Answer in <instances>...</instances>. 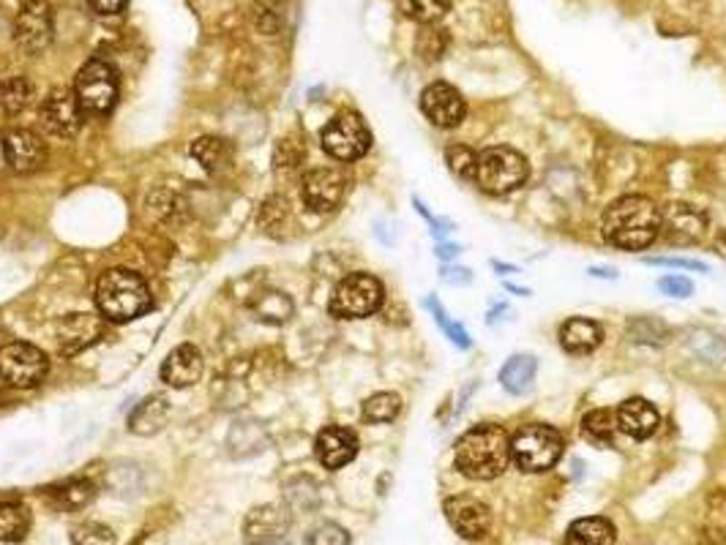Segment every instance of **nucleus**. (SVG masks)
I'll list each match as a JSON object with an SVG mask.
<instances>
[{
	"label": "nucleus",
	"mask_w": 726,
	"mask_h": 545,
	"mask_svg": "<svg viewBox=\"0 0 726 545\" xmlns=\"http://www.w3.org/2000/svg\"><path fill=\"white\" fill-rule=\"evenodd\" d=\"M601 232L610 246L642 251L661 235V210L648 197H623L606 208Z\"/></svg>",
	"instance_id": "obj_1"
},
{
	"label": "nucleus",
	"mask_w": 726,
	"mask_h": 545,
	"mask_svg": "<svg viewBox=\"0 0 726 545\" xmlns=\"http://www.w3.org/2000/svg\"><path fill=\"white\" fill-rule=\"evenodd\" d=\"M456 469L470 480H494L510 463V436L500 425L483 423L456 442Z\"/></svg>",
	"instance_id": "obj_2"
},
{
	"label": "nucleus",
	"mask_w": 726,
	"mask_h": 545,
	"mask_svg": "<svg viewBox=\"0 0 726 545\" xmlns=\"http://www.w3.org/2000/svg\"><path fill=\"white\" fill-rule=\"evenodd\" d=\"M96 306L107 322H132L150 309L148 284L132 270H107L96 284Z\"/></svg>",
	"instance_id": "obj_3"
},
{
	"label": "nucleus",
	"mask_w": 726,
	"mask_h": 545,
	"mask_svg": "<svg viewBox=\"0 0 726 545\" xmlns=\"http://www.w3.org/2000/svg\"><path fill=\"white\" fill-rule=\"evenodd\" d=\"M563 456V439L552 425H525L510 436V461L521 472H550Z\"/></svg>",
	"instance_id": "obj_4"
},
{
	"label": "nucleus",
	"mask_w": 726,
	"mask_h": 545,
	"mask_svg": "<svg viewBox=\"0 0 726 545\" xmlns=\"http://www.w3.org/2000/svg\"><path fill=\"white\" fill-rule=\"evenodd\" d=\"M385 300V289L372 273H353L333 289L331 314L336 320H367L378 314Z\"/></svg>",
	"instance_id": "obj_5"
},
{
	"label": "nucleus",
	"mask_w": 726,
	"mask_h": 545,
	"mask_svg": "<svg viewBox=\"0 0 726 545\" xmlns=\"http://www.w3.org/2000/svg\"><path fill=\"white\" fill-rule=\"evenodd\" d=\"M472 181L481 186V191L508 194L519 188L527 181V161L525 156L516 153L514 148H489L476 156V175Z\"/></svg>",
	"instance_id": "obj_6"
},
{
	"label": "nucleus",
	"mask_w": 726,
	"mask_h": 545,
	"mask_svg": "<svg viewBox=\"0 0 726 545\" xmlns=\"http://www.w3.org/2000/svg\"><path fill=\"white\" fill-rule=\"evenodd\" d=\"M118 88L121 85H118V72L112 69V63L94 58L79 69L74 94H77L85 115H110L118 101Z\"/></svg>",
	"instance_id": "obj_7"
},
{
	"label": "nucleus",
	"mask_w": 726,
	"mask_h": 545,
	"mask_svg": "<svg viewBox=\"0 0 726 545\" xmlns=\"http://www.w3.org/2000/svg\"><path fill=\"white\" fill-rule=\"evenodd\" d=\"M322 148L336 161H355L372 148V134L355 112H342L322 128Z\"/></svg>",
	"instance_id": "obj_8"
},
{
	"label": "nucleus",
	"mask_w": 726,
	"mask_h": 545,
	"mask_svg": "<svg viewBox=\"0 0 726 545\" xmlns=\"http://www.w3.org/2000/svg\"><path fill=\"white\" fill-rule=\"evenodd\" d=\"M47 371H50V360L34 344L14 342L0 349V376L12 387L28 391V387L41 385Z\"/></svg>",
	"instance_id": "obj_9"
},
{
	"label": "nucleus",
	"mask_w": 726,
	"mask_h": 545,
	"mask_svg": "<svg viewBox=\"0 0 726 545\" xmlns=\"http://www.w3.org/2000/svg\"><path fill=\"white\" fill-rule=\"evenodd\" d=\"M14 39L28 55H39L52 41V9L47 0H25L14 23Z\"/></svg>",
	"instance_id": "obj_10"
},
{
	"label": "nucleus",
	"mask_w": 726,
	"mask_h": 545,
	"mask_svg": "<svg viewBox=\"0 0 726 545\" xmlns=\"http://www.w3.org/2000/svg\"><path fill=\"white\" fill-rule=\"evenodd\" d=\"M661 232L675 246H693L707 235V213L686 202H675L661 210Z\"/></svg>",
	"instance_id": "obj_11"
},
{
	"label": "nucleus",
	"mask_w": 726,
	"mask_h": 545,
	"mask_svg": "<svg viewBox=\"0 0 726 545\" xmlns=\"http://www.w3.org/2000/svg\"><path fill=\"white\" fill-rule=\"evenodd\" d=\"M443 510L454 532L465 540H481L492 529V512L476 496H451V499H445Z\"/></svg>",
	"instance_id": "obj_12"
},
{
	"label": "nucleus",
	"mask_w": 726,
	"mask_h": 545,
	"mask_svg": "<svg viewBox=\"0 0 726 545\" xmlns=\"http://www.w3.org/2000/svg\"><path fill=\"white\" fill-rule=\"evenodd\" d=\"M41 121H45L47 132L56 137H74L85 121V110L79 107L77 94L69 88L52 90L41 104Z\"/></svg>",
	"instance_id": "obj_13"
},
{
	"label": "nucleus",
	"mask_w": 726,
	"mask_h": 545,
	"mask_svg": "<svg viewBox=\"0 0 726 545\" xmlns=\"http://www.w3.org/2000/svg\"><path fill=\"white\" fill-rule=\"evenodd\" d=\"M421 112L440 128H456L467 115L465 99L448 83H432L421 94Z\"/></svg>",
	"instance_id": "obj_14"
},
{
	"label": "nucleus",
	"mask_w": 726,
	"mask_h": 545,
	"mask_svg": "<svg viewBox=\"0 0 726 545\" xmlns=\"http://www.w3.org/2000/svg\"><path fill=\"white\" fill-rule=\"evenodd\" d=\"M300 197L311 213H331L344 197V177L336 170H311L304 177Z\"/></svg>",
	"instance_id": "obj_15"
},
{
	"label": "nucleus",
	"mask_w": 726,
	"mask_h": 545,
	"mask_svg": "<svg viewBox=\"0 0 726 545\" xmlns=\"http://www.w3.org/2000/svg\"><path fill=\"white\" fill-rule=\"evenodd\" d=\"M3 156H7V164L14 172H36L45 166L47 161V148L34 132H25V128H14L3 137Z\"/></svg>",
	"instance_id": "obj_16"
},
{
	"label": "nucleus",
	"mask_w": 726,
	"mask_h": 545,
	"mask_svg": "<svg viewBox=\"0 0 726 545\" xmlns=\"http://www.w3.org/2000/svg\"><path fill=\"white\" fill-rule=\"evenodd\" d=\"M315 453L325 469H342L358 456V436L344 425H328L317 434Z\"/></svg>",
	"instance_id": "obj_17"
},
{
	"label": "nucleus",
	"mask_w": 726,
	"mask_h": 545,
	"mask_svg": "<svg viewBox=\"0 0 726 545\" xmlns=\"http://www.w3.org/2000/svg\"><path fill=\"white\" fill-rule=\"evenodd\" d=\"M287 532V512L276 505H260L246 516L244 537L249 545H276Z\"/></svg>",
	"instance_id": "obj_18"
},
{
	"label": "nucleus",
	"mask_w": 726,
	"mask_h": 545,
	"mask_svg": "<svg viewBox=\"0 0 726 545\" xmlns=\"http://www.w3.org/2000/svg\"><path fill=\"white\" fill-rule=\"evenodd\" d=\"M200 376L202 355L195 344H181V347L172 349L164 363H161V380L170 387H175V391H184V387L195 385Z\"/></svg>",
	"instance_id": "obj_19"
},
{
	"label": "nucleus",
	"mask_w": 726,
	"mask_h": 545,
	"mask_svg": "<svg viewBox=\"0 0 726 545\" xmlns=\"http://www.w3.org/2000/svg\"><path fill=\"white\" fill-rule=\"evenodd\" d=\"M615 414L617 429L626 431L633 439H648V436L655 434V429H659L661 423L659 409L650 401H644V398H628L626 404H620V409H617Z\"/></svg>",
	"instance_id": "obj_20"
},
{
	"label": "nucleus",
	"mask_w": 726,
	"mask_h": 545,
	"mask_svg": "<svg viewBox=\"0 0 726 545\" xmlns=\"http://www.w3.org/2000/svg\"><path fill=\"white\" fill-rule=\"evenodd\" d=\"M601 342H604V331L599 322L585 320V317L563 322L561 344L568 355H590L601 347Z\"/></svg>",
	"instance_id": "obj_21"
},
{
	"label": "nucleus",
	"mask_w": 726,
	"mask_h": 545,
	"mask_svg": "<svg viewBox=\"0 0 726 545\" xmlns=\"http://www.w3.org/2000/svg\"><path fill=\"white\" fill-rule=\"evenodd\" d=\"M101 331H104V325H101L99 317L94 314L66 317V320L61 322V333H58V338H61V349L63 352H79V349L90 347L96 338H101Z\"/></svg>",
	"instance_id": "obj_22"
},
{
	"label": "nucleus",
	"mask_w": 726,
	"mask_h": 545,
	"mask_svg": "<svg viewBox=\"0 0 726 545\" xmlns=\"http://www.w3.org/2000/svg\"><path fill=\"white\" fill-rule=\"evenodd\" d=\"M538 360L532 355H510L505 366L500 369V385L508 391L510 396H525L536 382Z\"/></svg>",
	"instance_id": "obj_23"
},
{
	"label": "nucleus",
	"mask_w": 726,
	"mask_h": 545,
	"mask_svg": "<svg viewBox=\"0 0 726 545\" xmlns=\"http://www.w3.org/2000/svg\"><path fill=\"white\" fill-rule=\"evenodd\" d=\"M167 418H170V404L164 396H150L143 404H137V409L128 418V429L139 436H150L156 431L164 429Z\"/></svg>",
	"instance_id": "obj_24"
},
{
	"label": "nucleus",
	"mask_w": 726,
	"mask_h": 545,
	"mask_svg": "<svg viewBox=\"0 0 726 545\" xmlns=\"http://www.w3.org/2000/svg\"><path fill=\"white\" fill-rule=\"evenodd\" d=\"M566 545H615V527L606 518H579L568 527Z\"/></svg>",
	"instance_id": "obj_25"
},
{
	"label": "nucleus",
	"mask_w": 726,
	"mask_h": 545,
	"mask_svg": "<svg viewBox=\"0 0 726 545\" xmlns=\"http://www.w3.org/2000/svg\"><path fill=\"white\" fill-rule=\"evenodd\" d=\"M30 529L28 507L20 501H0V543H20Z\"/></svg>",
	"instance_id": "obj_26"
},
{
	"label": "nucleus",
	"mask_w": 726,
	"mask_h": 545,
	"mask_svg": "<svg viewBox=\"0 0 726 545\" xmlns=\"http://www.w3.org/2000/svg\"><path fill=\"white\" fill-rule=\"evenodd\" d=\"M50 494H52V499H56L61 507H66V510H83L85 505L94 501L96 488L90 480L74 478V480H66V483L56 485Z\"/></svg>",
	"instance_id": "obj_27"
},
{
	"label": "nucleus",
	"mask_w": 726,
	"mask_h": 545,
	"mask_svg": "<svg viewBox=\"0 0 726 545\" xmlns=\"http://www.w3.org/2000/svg\"><path fill=\"white\" fill-rule=\"evenodd\" d=\"M399 12L418 25H434L451 12V0H399Z\"/></svg>",
	"instance_id": "obj_28"
},
{
	"label": "nucleus",
	"mask_w": 726,
	"mask_h": 545,
	"mask_svg": "<svg viewBox=\"0 0 726 545\" xmlns=\"http://www.w3.org/2000/svg\"><path fill=\"white\" fill-rule=\"evenodd\" d=\"M617 431V414L610 409H595V412L585 414L582 434L585 439L595 442V445H612Z\"/></svg>",
	"instance_id": "obj_29"
},
{
	"label": "nucleus",
	"mask_w": 726,
	"mask_h": 545,
	"mask_svg": "<svg viewBox=\"0 0 726 545\" xmlns=\"http://www.w3.org/2000/svg\"><path fill=\"white\" fill-rule=\"evenodd\" d=\"M34 99V88L25 77H9L0 83V107L14 115V112H23L25 107Z\"/></svg>",
	"instance_id": "obj_30"
},
{
	"label": "nucleus",
	"mask_w": 726,
	"mask_h": 545,
	"mask_svg": "<svg viewBox=\"0 0 726 545\" xmlns=\"http://www.w3.org/2000/svg\"><path fill=\"white\" fill-rule=\"evenodd\" d=\"M192 156H195V159L200 161L206 170L217 172V170H222V166L230 161V148H227V143H224V139L202 137V139H197L195 145H192Z\"/></svg>",
	"instance_id": "obj_31"
},
{
	"label": "nucleus",
	"mask_w": 726,
	"mask_h": 545,
	"mask_svg": "<svg viewBox=\"0 0 726 545\" xmlns=\"http://www.w3.org/2000/svg\"><path fill=\"white\" fill-rule=\"evenodd\" d=\"M255 311L257 320L271 322V325H282V322H287L290 317H293V300L284 293H266L257 300Z\"/></svg>",
	"instance_id": "obj_32"
},
{
	"label": "nucleus",
	"mask_w": 726,
	"mask_h": 545,
	"mask_svg": "<svg viewBox=\"0 0 726 545\" xmlns=\"http://www.w3.org/2000/svg\"><path fill=\"white\" fill-rule=\"evenodd\" d=\"M402 398L396 393H378L364 401V420L367 423H391L399 414Z\"/></svg>",
	"instance_id": "obj_33"
},
{
	"label": "nucleus",
	"mask_w": 726,
	"mask_h": 545,
	"mask_svg": "<svg viewBox=\"0 0 726 545\" xmlns=\"http://www.w3.org/2000/svg\"><path fill=\"white\" fill-rule=\"evenodd\" d=\"M72 543L74 545H115V532H112L107 523L85 521V523H79V527H74Z\"/></svg>",
	"instance_id": "obj_34"
},
{
	"label": "nucleus",
	"mask_w": 726,
	"mask_h": 545,
	"mask_svg": "<svg viewBox=\"0 0 726 545\" xmlns=\"http://www.w3.org/2000/svg\"><path fill=\"white\" fill-rule=\"evenodd\" d=\"M476 156L478 153H472L465 145H451V148L445 150L451 172H454L456 177H465V181H472V175H476Z\"/></svg>",
	"instance_id": "obj_35"
},
{
	"label": "nucleus",
	"mask_w": 726,
	"mask_h": 545,
	"mask_svg": "<svg viewBox=\"0 0 726 545\" xmlns=\"http://www.w3.org/2000/svg\"><path fill=\"white\" fill-rule=\"evenodd\" d=\"M429 306H432V309H434V320H438V325L443 327L445 333H448V338H451V342H454L456 347H459V349H470V347H472V338H470V333H467L465 327L459 325V322H454V320H451V317H448V311H445V309H440V306L434 304V300H429Z\"/></svg>",
	"instance_id": "obj_36"
},
{
	"label": "nucleus",
	"mask_w": 726,
	"mask_h": 545,
	"mask_svg": "<svg viewBox=\"0 0 726 545\" xmlns=\"http://www.w3.org/2000/svg\"><path fill=\"white\" fill-rule=\"evenodd\" d=\"M445 47H448V36H445V30L432 28V25H427V30L418 36V52H421L427 61H438V58H443Z\"/></svg>",
	"instance_id": "obj_37"
},
{
	"label": "nucleus",
	"mask_w": 726,
	"mask_h": 545,
	"mask_svg": "<svg viewBox=\"0 0 726 545\" xmlns=\"http://www.w3.org/2000/svg\"><path fill=\"white\" fill-rule=\"evenodd\" d=\"M306 545H349V534L339 523H320L309 532Z\"/></svg>",
	"instance_id": "obj_38"
},
{
	"label": "nucleus",
	"mask_w": 726,
	"mask_h": 545,
	"mask_svg": "<svg viewBox=\"0 0 726 545\" xmlns=\"http://www.w3.org/2000/svg\"><path fill=\"white\" fill-rule=\"evenodd\" d=\"M659 289L664 295H669V298H691L693 284H691V278L664 276V278H659Z\"/></svg>",
	"instance_id": "obj_39"
},
{
	"label": "nucleus",
	"mask_w": 726,
	"mask_h": 545,
	"mask_svg": "<svg viewBox=\"0 0 726 545\" xmlns=\"http://www.w3.org/2000/svg\"><path fill=\"white\" fill-rule=\"evenodd\" d=\"M648 264L655 268H682V270H699V273H707V264L697 262V259H680V257H650L644 259Z\"/></svg>",
	"instance_id": "obj_40"
},
{
	"label": "nucleus",
	"mask_w": 726,
	"mask_h": 545,
	"mask_svg": "<svg viewBox=\"0 0 726 545\" xmlns=\"http://www.w3.org/2000/svg\"><path fill=\"white\" fill-rule=\"evenodd\" d=\"M85 3H88L99 17H115V14H121L123 9H126L128 0H85Z\"/></svg>",
	"instance_id": "obj_41"
},
{
	"label": "nucleus",
	"mask_w": 726,
	"mask_h": 545,
	"mask_svg": "<svg viewBox=\"0 0 726 545\" xmlns=\"http://www.w3.org/2000/svg\"><path fill=\"white\" fill-rule=\"evenodd\" d=\"M440 278H443L445 284H456V287H465V284L472 282V270L470 268H443V273H440Z\"/></svg>",
	"instance_id": "obj_42"
},
{
	"label": "nucleus",
	"mask_w": 726,
	"mask_h": 545,
	"mask_svg": "<svg viewBox=\"0 0 726 545\" xmlns=\"http://www.w3.org/2000/svg\"><path fill=\"white\" fill-rule=\"evenodd\" d=\"M462 253V246H456V243H440L438 246V257L443 259V262H448V259H456Z\"/></svg>",
	"instance_id": "obj_43"
},
{
	"label": "nucleus",
	"mask_w": 726,
	"mask_h": 545,
	"mask_svg": "<svg viewBox=\"0 0 726 545\" xmlns=\"http://www.w3.org/2000/svg\"><path fill=\"white\" fill-rule=\"evenodd\" d=\"M588 273H590V276H599V278H610V282H615V278H617V273H615V270H610V268H590L588 270Z\"/></svg>",
	"instance_id": "obj_44"
}]
</instances>
